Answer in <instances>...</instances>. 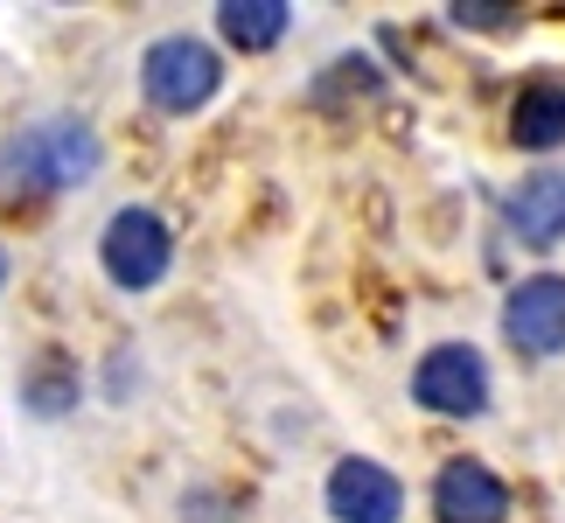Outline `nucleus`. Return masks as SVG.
Segmentation results:
<instances>
[{"label":"nucleus","instance_id":"obj_2","mask_svg":"<svg viewBox=\"0 0 565 523\" xmlns=\"http://www.w3.org/2000/svg\"><path fill=\"white\" fill-rule=\"evenodd\" d=\"M216 84H224V63H216L210 42H195V35H161L154 50L140 56V92L147 105H161V113H203V105L216 98Z\"/></svg>","mask_w":565,"mask_h":523},{"label":"nucleus","instance_id":"obj_6","mask_svg":"<svg viewBox=\"0 0 565 523\" xmlns=\"http://www.w3.org/2000/svg\"><path fill=\"white\" fill-rule=\"evenodd\" d=\"M329 516L335 523H398L405 516V482L391 468L350 453V461H335V474H329Z\"/></svg>","mask_w":565,"mask_h":523},{"label":"nucleus","instance_id":"obj_10","mask_svg":"<svg viewBox=\"0 0 565 523\" xmlns=\"http://www.w3.org/2000/svg\"><path fill=\"white\" fill-rule=\"evenodd\" d=\"M287 21H294V8L287 0H224L216 8V29H224V42L231 50H273L279 35H287Z\"/></svg>","mask_w":565,"mask_h":523},{"label":"nucleus","instance_id":"obj_12","mask_svg":"<svg viewBox=\"0 0 565 523\" xmlns=\"http://www.w3.org/2000/svg\"><path fill=\"white\" fill-rule=\"evenodd\" d=\"M516 8H495V0H461V8H454V21H461V29H503Z\"/></svg>","mask_w":565,"mask_h":523},{"label":"nucleus","instance_id":"obj_8","mask_svg":"<svg viewBox=\"0 0 565 523\" xmlns=\"http://www.w3.org/2000/svg\"><path fill=\"white\" fill-rule=\"evenodd\" d=\"M510 231H516V245H531V252H552L565 237V174L558 168L531 174V182L510 195Z\"/></svg>","mask_w":565,"mask_h":523},{"label":"nucleus","instance_id":"obj_11","mask_svg":"<svg viewBox=\"0 0 565 523\" xmlns=\"http://www.w3.org/2000/svg\"><path fill=\"white\" fill-rule=\"evenodd\" d=\"M21 398H29L42 419H56V412H71V405H77V370L50 349V356H42L29 377H21Z\"/></svg>","mask_w":565,"mask_h":523},{"label":"nucleus","instance_id":"obj_13","mask_svg":"<svg viewBox=\"0 0 565 523\" xmlns=\"http://www.w3.org/2000/svg\"><path fill=\"white\" fill-rule=\"evenodd\" d=\"M0 287H8V252H0Z\"/></svg>","mask_w":565,"mask_h":523},{"label":"nucleus","instance_id":"obj_5","mask_svg":"<svg viewBox=\"0 0 565 523\" xmlns=\"http://www.w3.org/2000/svg\"><path fill=\"white\" fill-rule=\"evenodd\" d=\"M503 335H510V349H524V356H558L565 349V279L558 273L524 279V287L503 300Z\"/></svg>","mask_w":565,"mask_h":523},{"label":"nucleus","instance_id":"obj_9","mask_svg":"<svg viewBox=\"0 0 565 523\" xmlns=\"http://www.w3.org/2000/svg\"><path fill=\"white\" fill-rule=\"evenodd\" d=\"M510 140L531 147V154L565 147V84L558 77H537V84L516 92V105H510Z\"/></svg>","mask_w":565,"mask_h":523},{"label":"nucleus","instance_id":"obj_4","mask_svg":"<svg viewBox=\"0 0 565 523\" xmlns=\"http://www.w3.org/2000/svg\"><path fill=\"white\" fill-rule=\"evenodd\" d=\"M412 398H419L426 412H440V419H475V412H489V363H482V349H468V342L426 349L419 370H412Z\"/></svg>","mask_w":565,"mask_h":523},{"label":"nucleus","instance_id":"obj_3","mask_svg":"<svg viewBox=\"0 0 565 523\" xmlns=\"http://www.w3.org/2000/svg\"><path fill=\"white\" fill-rule=\"evenodd\" d=\"M98 258H105V273H113V287L147 293V287H161L168 258H175V237H168V224L147 203H126L113 224H105Z\"/></svg>","mask_w":565,"mask_h":523},{"label":"nucleus","instance_id":"obj_1","mask_svg":"<svg viewBox=\"0 0 565 523\" xmlns=\"http://www.w3.org/2000/svg\"><path fill=\"white\" fill-rule=\"evenodd\" d=\"M98 174V134L84 119H42L29 134H14L0 147V189L8 195H50L77 189Z\"/></svg>","mask_w":565,"mask_h":523},{"label":"nucleus","instance_id":"obj_7","mask_svg":"<svg viewBox=\"0 0 565 523\" xmlns=\"http://www.w3.org/2000/svg\"><path fill=\"white\" fill-rule=\"evenodd\" d=\"M433 516L440 523H503L510 516V489H503V474L482 468V461H447L440 468V482H433Z\"/></svg>","mask_w":565,"mask_h":523}]
</instances>
